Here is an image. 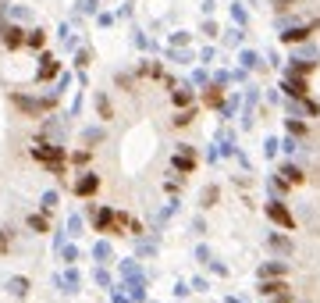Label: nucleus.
<instances>
[{
  "mask_svg": "<svg viewBox=\"0 0 320 303\" xmlns=\"http://www.w3.org/2000/svg\"><path fill=\"white\" fill-rule=\"evenodd\" d=\"M285 93H288V96H306V82L295 75V79H288V82H285Z\"/></svg>",
  "mask_w": 320,
  "mask_h": 303,
  "instance_id": "nucleus-6",
  "label": "nucleus"
},
{
  "mask_svg": "<svg viewBox=\"0 0 320 303\" xmlns=\"http://www.w3.org/2000/svg\"><path fill=\"white\" fill-rule=\"evenodd\" d=\"M189 100H192L189 89H178V93H175V104H189Z\"/></svg>",
  "mask_w": 320,
  "mask_h": 303,
  "instance_id": "nucleus-12",
  "label": "nucleus"
},
{
  "mask_svg": "<svg viewBox=\"0 0 320 303\" xmlns=\"http://www.w3.org/2000/svg\"><path fill=\"white\" fill-rule=\"evenodd\" d=\"M281 175H285V182H302V171H299L295 164H285V168H281Z\"/></svg>",
  "mask_w": 320,
  "mask_h": 303,
  "instance_id": "nucleus-7",
  "label": "nucleus"
},
{
  "mask_svg": "<svg viewBox=\"0 0 320 303\" xmlns=\"http://www.w3.org/2000/svg\"><path fill=\"white\" fill-rule=\"evenodd\" d=\"M96 185H100V182H96V175H86V178H78V185H75V189H78V196H89V193H96Z\"/></svg>",
  "mask_w": 320,
  "mask_h": 303,
  "instance_id": "nucleus-4",
  "label": "nucleus"
},
{
  "mask_svg": "<svg viewBox=\"0 0 320 303\" xmlns=\"http://www.w3.org/2000/svg\"><path fill=\"white\" fill-rule=\"evenodd\" d=\"M18 40H22L18 29H4V43H8V47H18Z\"/></svg>",
  "mask_w": 320,
  "mask_h": 303,
  "instance_id": "nucleus-10",
  "label": "nucleus"
},
{
  "mask_svg": "<svg viewBox=\"0 0 320 303\" xmlns=\"http://www.w3.org/2000/svg\"><path fill=\"white\" fill-rule=\"evenodd\" d=\"M270 246H274V250H281V253H292V243H288V239H281V236H274V239H270Z\"/></svg>",
  "mask_w": 320,
  "mask_h": 303,
  "instance_id": "nucleus-8",
  "label": "nucleus"
},
{
  "mask_svg": "<svg viewBox=\"0 0 320 303\" xmlns=\"http://www.w3.org/2000/svg\"><path fill=\"white\" fill-rule=\"evenodd\" d=\"M270 4H274V8H277V11H288V8H292V4H295V0H270Z\"/></svg>",
  "mask_w": 320,
  "mask_h": 303,
  "instance_id": "nucleus-13",
  "label": "nucleus"
},
{
  "mask_svg": "<svg viewBox=\"0 0 320 303\" xmlns=\"http://www.w3.org/2000/svg\"><path fill=\"white\" fill-rule=\"evenodd\" d=\"M285 289H288L285 282H263V285H260V292H263V296H288Z\"/></svg>",
  "mask_w": 320,
  "mask_h": 303,
  "instance_id": "nucleus-5",
  "label": "nucleus"
},
{
  "mask_svg": "<svg viewBox=\"0 0 320 303\" xmlns=\"http://www.w3.org/2000/svg\"><path fill=\"white\" fill-rule=\"evenodd\" d=\"M267 214H270V221H277V225H281V229H295V221H292V214L285 211V204L270 200V204H267Z\"/></svg>",
  "mask_w": 320,
  "mask_h": 303,
  "instance_id": "nucleus-2",
  "label": "nucleus"
},
{
  "mask_svg": "<svg viewBox=\"0 0 320 303\" xmlns=\"http://www.w3.org/2000/svg\"><path fill=\"white\" fill-rule=\"evenodd\" d=\"M189 122H192V111H182V115L175 118V125H189Z\"/></svg>",
  "mask_w": 320,
  "mask_h": 303,
  "instance_id": "nucleus-14",
  "label": "nucleus"
},
{
  "mask_svg": "<svg viewBox=\"0 0 320 303\" xmlns=\"http://www.w3.org/2000/svg\"><path fill=\"white\" fill-rule=\"evenodd\" d=\"M175 168H182V171H192V157H189V150L182 157H175Z\"/></svg>",
  "mask_w": 320,
  "mask_h": 303,
  "instance_id": "nucleus-9",
  "label": "nucleus"
},
{
  "mask_svg": "<svg viewBox=\"0 0 320 303\" xmlns=\"http://www.w3.org/2000/svg\"><path fill=\"white\" fill-rule=\"evenodd\" d=\"M32 157L47 161L50 168H61V161H64V150H57V146H47V143H39V146H32Z\"/></svg>",
  "mask_w": 320,
  "mask_h": 303,
  "instance_id": "nucleus-1",
  "label": "nucleus"
},
{
  "mask_svg": "<svg viewBox=\"0 0 320 303\" xmlns=\"http://www.w3.org/2000/svg\"><path fill=\"white\" fill-rule=\"evenodd\" d=\"M288 132H295V136H302V132H306V125H299V122H288Z\"/></svg>",
  "mask_w": 320,
  "mask_h": 303,
  "instance_id": "nucleus-15",
  "label": "nucleus"
},
{
  "mask_svg": "<svg viewBox=\"0 0 320 303\" xmlns=\"http://www.w3.org/2000/svg\"><path fill=\"white\" fill-rule=\"evenodd\" d=\"M309 32H313V25H299V29H288V32H281V40H285V43H299V40H306Z\"/></svg>",
  "mask_w": 320,
  "mask_h": 303,
  "instance_id": "nucleus-3",
  "label": "nucleus"
},
{
  "mask_svg": "<svg viewBox=\"0 0 320 303\" xmlns=\"http://www.w3.org/2000/svg\"><path fill=\"white\" fill-rule=\"evenodd\" d=\"M260 275H285V264H267V268H260Z\"/></svg>",
  "mask_w": 320,
  "mask_h": 303,
  "instance_id": "nucleus-11",
  "label": "nucleus"
}]
</instances>
